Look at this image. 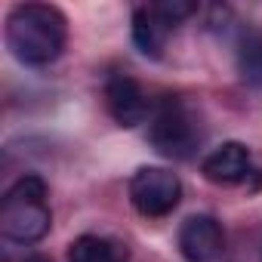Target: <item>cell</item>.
<instances>
[{
  "mask_svg": "<svg viewBox=\"0 0 262 262\" xmlns=\"http://www.w3.org/2000/svg\"><path fill=\"white\" fill-rule=\"evenodd\" d=\"M7 47L31 68L50 65L68 43V19L53 4H16L7 13Z\"/></svg>",
  "mask_w": 262,
  "mask_h": 262,
  "instance_id": "1",
  "label": "cell"
},
{
  "mask_svg": "<svg viewBox=\"0 0 262 262\" xmlns=\"http://www.w3.org/2000/svg\"><path fill=\"white\" fill-rule=\"evenodd\" d=\"M53 225V210L47 204V182L37 173L19 176L0 204V231L13 244H37Z\"/></svg>",
  "mask_w": 262,
  "mask_h": 262,
  "instance_id": "2",
  "label": "cell"
},
{
  "mask_svg": "<svg viewBox=\"0 0 262 262\" xmlns=\"http://www.w3.org/2000/svg\"><path fill=\"white\" fill-rule=\"evenodd\" d=\"M148 142L158 155L170 161H188L204 142V123L191 105H185L176 96H167L151 117Z\"/></svg>",
  "mask_w": 262,
  "mask_h": 262,
  "instance_id": "3",
  "label": "cell"
},
{
  "mask_svg": "<svg viewBox=\"0 0 262 262\" xmlns=\"http://www.w3.org/2000/svg\"><path fill=\"white\" fill-rule=\"evenodd\" d=\"M182 201V182L167 167H139L129 176V204L145 219L170 216Z\"/></svg>",
  "mask_w": 262,
  "mask_h": 262,
  "instance_id": "4",
  "label": "cell"
},
{
  "mask_svg": "<svg viewBox=\"0 0 262 262\" xmlns=\"http://www.w3.org/2000/svg\"><path fill=\"white\" fill-rule=\"evenodd\" d=\"M102 96H105V108L117 126L133 129V126L145 123V117L151 114V99L133 74H111L105 80Z\"/></svg>",
  "mask_w": 262,
  "mask_h": 262,
  "instance_id": "5",
  "label": "cell"
},
{
  "mask_svg": "<svg viewBox=\"0 0 262 262\" xmlns=\"http://www.w3.org/2000/svg\"><path fill=\"white\" fill-rule=\"evenodd\" d=\"M225 247V231L216 216H188L179 228V253L185 262H216Z\"/></svg>",
  "mask_w": 262,
  "mask_h": 262,
  "instance_id": "6",
  "label": "cell"
},
{
  "mask_svg": "<svg viewBox=\"0 0 262 262\" xmlns=\"http://www.w3.org/2000/svg\"><path fill=\"white\" fill-rule=\"evenodd\" d=\"M201 173L213 185H244L250 176H259L253 155L244 142H222L201 161Z\"/></svg>",
  "mask_w": 262,
  "mask_h": 262,
  "instance_id": "7",
  "label": "cell"
},
{
  "mask_svg": "<svg viewBox=\"0 0 262 262\" xmlns=\"http://www.w3.org/2000/svg\"><path fill=\"white\" fill-rule=\"evenodd\" d=\"M176 31V25L158 10V4H145L133 10V43L148 59H164L167 40Z\"/></svg>",
  "mask_w": 262,
  "mask_h": 262,
  "instance_id": "8",
  "label": "cell"
},
{
  "mask_svg": "<svg viewBox=\"0 0 262 262\" xmlns=\"http://www.w3.org/2000/svg\"><path fill=\"white\" fill-rule=\"evenodd\" d=\"M234 65L241 80H247L250 86H262V28H247L237 37Z\"/></svg>",
  "mask_w": 262,
  "mask_h": 262,
  "instance_id": "9",
  "label": "cell"
},
{
  "mask_svg": "<svg viewBox=\"0 0 262 262\" xmlns=\"http://www.w3.org/2000/svg\"><path fill=\"white\" fill-rule=\"evenodd\" d=\"M68 262H126V250H120V244L108 237L80 234L68 247Z\"/></svg>",
  "mask_w": 262,
  "mask_h": 262,
  "instance_id": "10",
  "label": "cell"
},
{
  "mask_svg": "<svg viewBox=\"0 0 262 262\" xmlns=\"http://www.w3.org/2000/svg\"><path fill=\"white\" fill-rule=\"evenodd\" d=\"M22 262H53L50 256H43V253H31V256H25Z\"/></svg>",
  "mask_w": 262,
  "mask_h": 262,
  "instance_id": "11",
  "label": "cell"
}]
</instances>
